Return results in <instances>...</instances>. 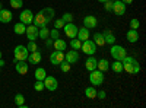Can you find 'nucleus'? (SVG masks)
Segmentation results:
<instances>
[{"label":"nucleus","instance_id":"nucleus-1","mask_svg":"<svg viewBox=\"0 0 146 108\" xmlns=\"http://www.w3.org/2000/svg\"><path fill=\"white\" fill-rule=\"evenodd\" d=\"M121 63H123V70H126L130 75H137L140 72V64L135 57L126 56L123 60H121Z\"/></svg>","mask_w":146,"mask_h":108},{"label":"nucleus","instance_id":"nucleus-2","mask_svg":"<svg viewBox=\"0 0 146 108\" xmlns=\"http://www.w3.org/2000/svg\"><path fill=\"white\" fill-rule=\"evenodd\" d=\"M29 56V51L25 45H16L13 50V57L15 62H22V60H27Z\"/></svg>","mask_w":146,"mask_h":108},{"label":"nucleus","instance_id":"nucleus-3","mask_svg":"<svg viewBox=\"0 0 146 108\" xmlns=\"http://www.w3.org/2000/svg\"><path fill=\"white\" fill-rule=\"evenodd\" d=\"M89 82H91V85L92 86H100L102 85V82H104V75H102V72L98 70V69H95L92 72H89Z\"/></svg>","mask_w":146,"mask_h":108},{"label":"nucleus","instance_id":"nucleus-4","mask_svg":"<svg viewBox=\"0 0 146 108\" xmlns=\"http://www.w3.org/2000/svg\"><path fill=\"white\" fill-rule=\"evenodd\" d=\"M80 50L86 54V56H94L96 53V44L92 41V40H85L82 41V47H80Z\"/></svg>","mask_w":146,"mask_h":108},{"label":"nucleus","instance_id":"nucleus-5","mask_svg":"<svg viewBox=\"0 0 146 108\" xmlns=\"http://www.w3.org/2000/svg\"><path fill=\"white\" fill-rule=\"evenodd\" d=\"M110 54H111V57H113L114 60H123V58L127 56V53H126V50L123 48V47H121V45H115V44L111 45Z\"/></svg>","mask_w":146,"mask_h":108},{"label":"nucleus","instance_id":"nucleus-6","mask_svg":"<svg viewBox=\"0 0 146 108\" xmlns=\"http://www.w3.org/2000/svg\"><path fill=\"white\" fill-rule=\"evenodd\" d=\"M78 29H79V28H78L73 22H66L64 27H63V31H64V34H66V37H69L70 40H72V38H76Z\"/></svg>","mask_w":146,"mask_h":108},{"label":"nucleus","instance_id":"nucleus-7","mask_svg":"<svg viewBox=\"0 0 146 108\" xmlns=\"http://www.w3.org/2000/svg\"><path fill=\"white\" fill-rule=\"evenodd\" d=\"M42 82H44V88H45L47 91H50V92H54V91L58 88V82H57V79H56L54 76H48V75H47Z\"/></svg>","mask_w":146,"mask_h":108},{"label":"nucleus","instance_id":"nucleus-8","mask_svg":"<svg viewBox=\"0 0 146 108\" xmlns=\"http://www.w3.org/2000/svg\"><path fill=\"white\" fill-rule=\"evenodd\" d=\"M38 31H40V28L35 27L34 23H31V25H27V29H25L27 38H28L29 41H35L36 38H38Z\"/></svg>","mask_w":146,"mask_h":108},{"label":"nucleus","instance_id":"nucleus-9","mask_svg":"<svg viewBox=\"0 0 146 108\" xmlns=\"http://www.w3.org/2000/svg\"><path fill=\"white\" fill-rule=\"evenodd\" d=\"M64 60V51H58V50H54L51 54H50V63L53 66H58Z\"/></svg>","mask_w":146,"mask_h":108},{"label":"nucleus","instance_id":"nucleus-10","mask_svg":"<svg viewBox=\"0 0 146 108\" xmlns=\"http://www.w3.org/2000/svg\"><path fill=\"white\" fill-rule=\"evenodd\" d=\"M34 21V13H32V10L29 9H25V10H22L21 12V16H19V22L22 23H25V25H31Z\"/></svg>","mask_w":146,"mask_h":108},{"label":"nucleus","instance_id":"nucleus-11","mask_svg":"<svg viewBox=\"0 0 146 108\" xmlns=\"http://www.w3.org/2000/svg\"><path fill=\"white\" fill-rule=\"evenodd\" d=\"M113 12L117 16H123L126 13V5L121 0H115V2H113Z\"/></svg>","mask_w":146,"mask_h":108},{"label":"nucleus","instance_id":"nucleus-12","mask_svg":"<svg viewBox=\"0 0 146 108\" xmlns=\"http://www.w3.org/2000/svg\"><path fill=\"white\" fill-rule=\"evenodd\" d=\"M32 23L35 27H38V28H42V27H47V19H45V16L41 13V12H38L36 15H34V21H32Z\"/></svg>","mask_w":146,"mask_h":108},{"label":"nucleus","instance_id":"nucleus-13","mask_svg":"<svg viewBox=\"0 0 146 108\" xmlns=\"http://www.w3.org/2000/svg\"><path fill=\"white\" fill-rule=\"evenodd\" d=\"M96 25H98V19H96L95 16H92V15H88V16H85L83 18V27L85 28H96Z\"/></svg>","mask_w":146,"mask_h":108},{"label":"nucleus","instance_id":"nucleus-14","mask_svg":"<svg viewBox=\"0 0 146 108\" xmlns=\"http://www.w3.org/2000/svg\"><path fill=\"white\" fill-rule=\"evenodd\" d=\"M64 60L67 63L73 64V63H78L79 62V53L76 50H72V51H67L64 53Z\"/></svg>","mask_w":146,"mask_h":108},{"label":"nucleus","instance_id":"nucleus-15","mask_svg":"<svg viewBox=\"0 0 146 108\" xmlns=\"http://www.w3.org/2000/svg\"><path fill=\"white\" fill-rule=\"evenodd\" d=\"M41 58H42L41 51L36 50V51L29 53V56H28V58H27V62H28V63H32V64H38V63L41 62Z\"/></svg>","mask_w":146,"mask_h":108},{"label":"nucleus","instance_id":"nucleus-16","mask_svg":"<svg viewBox=\"0 0 146 108\" xmlns=\"http://www.w3.org/2000/svg\"><path fill=\"white\" fill-rule=\"evenodd\" d=\"M12 19H13V15H12L10 10L0 9V22L2 23H9V22H12Z\"/></svg>","mask_w":146,"mask_h":108},{"label":"nucleus","instance_id":"nucleus-17","mask_svg":"<svg viewBox=\"0 0 146 108\" xmlns=\"http://www.w3.org/2000/svg\"><path fill=\"white\" fill-rule=\"evenodd\" d=\"M28 63H27V60H22V62H16V66H15V70L18 72L19 75H27L28 73Z\"/></svg>","mask_w":146,"mask_h":108},{"label":"nucleus","instance_id":"nucleus-18","mask_svg":"<svg viewBox=\"0 0 146 108\" xmlns=\"http://www.w3.org/2000/svg\"><path fill=\"white\" fill-rule=\"evenodd\" d=\"M96 64H98V60H96L94 56H89V57L86 58V62H85V67H86L88 72L95 70V69H96Z\"/></svg>","mask_w":146,"mask_h":108},{"label":"nucleus","instance_id":"nucleus-19","mask_svg":"<svg viewBox=\"0 0 146 108\" xmlns=\"http://www.w3.org/2000/svg\"><path fill=\"white\" fill-rule=\"evenodd\" d=\"M102 35H104L105 44H110V45L115 44V35L110 31V29H104V31H102Z\"/></svg>","mask_w":146,"mask_h":108},{"label":"nucleus","instance_id":"nucleus-20","mask_svg":"<svg viewBox=\"0 0 146 108\" xmlns=\"http://www.w3.org/2000/svg\"><path fill=\"white\" fill-rule=\"evenodd\" d=\"M53 47H54V50H58V51H66L67 50V42L64 40H54L53 41Z\"/></svg>","mask_w":146,"mask_h":108},{"label":"nucleus","instance_id":"nucleus-21","mask_svg":"<svg viewBox=\"0 0 146 108\" xmlns=\"http://www.w3.org/2000/svg\"><path fill=\"white\" fill-rule=\"evenodd\" d=\"M126 37H127V41H129V42L135 44V42L139 41V32H137V29H129Z\"/></svg>","mask_w":146,"mask_h":108},{"label":"nucleus","instance_id":"nucleus-22","mask_svg":"<svg viewBox=\"0 0 146 108\" xmlns=\"http://www.w3.org/2000/svg\"><path fill=\"white\" fill-rule=\"evenodd\" d=\"M76 38L79 40V41H85V40H88L89 38V29L88 28H80V29H78V35H76Z\"/></svg>","mask_w":146,"mask_h":108},{"label":"nucleus","instance_id":"nucleus-23","mask_svg":"<svg viewBox=\"0 0 146 108\" xmlns=\"http://www.w3.org/2000/svg\"><path fill=\"white\" fill-rule=\"evenodd\" d=\"M92 41L96 44V47H104L105 45V40H104V35L101 32H95L94 34V37H92Z\"/></svg>","mask_w":146,"mask_h":108},{"label":"nucleus","instance_id":"nucleus-24","mask_svg":"<svg viewBox=\"0 0 146 108\" xmlns=\"http://www.w3.org/2000/svg\"><path fill=\"white\" fill-rule=\"evenodd\" d=\"M96 69L101 70L102 73H104V72L110 70V62H108L107 58H101V60H98V64H96Z\"/></svg>","mask_w":146,"mask_h":108},{"label":"nucleus","instance_id":"nucleus-25","mask_svg":"<svg viewBox=\"0 0 146 108\" xmlns=\"http://www.w3.org/2000/svg\"><path fill=\"white\" fill-rule=\"evenodd\" d=\"M40 12L45 16L47 22H51V21H53V18H54V10H53L51 7H44V9H41Z\"/></svg>","mask_w":146,"mask_h":108},{"label":"nucleus","instance_id":"nucleus-26","mask_svg":"<svg viewBox=\"0 0 146 108\" xmlns=\"http://www.w3.org/2000/svg\"><path fill=\"white\" fill-rule=\"evenodd\" d=\"M25 29H27V25H25V23H22V22L15 23V27H13V32H15L16 35H22V34H25Z\"/></svg>","mask_w":146,"mask_h":108},{"label":"nucleus","instance_id":"nucleus-27","mask_svg":"<svg viewBox=\"0 0 146 108\" xmlns=\"http://www.w3.org/2000/svg\"><path fill=\"white\" fill-rule=\"evenodd\" d=\"M34 76H35V79H36V80H44V79H45V76H47V72H45V69H44V67H38V69L35 70Z\"/></svg>","mask_w":146,"mask_h":108},{"label":"nucleus","instance_id":"nucleus-28","mask_svg":"<svg viewBox=\"0 0 146 108\" xmlns=\"http://www.w3.org/2000/svg\"><path fill=\"white\" fill-rule=\"evenodd\" d=\"M96 92H98V91H96L94 86H89V88L85 89V97L89 98V99H95L96 98Z\"/></svg>","mask_w":146,"mask_h":108},{"label":"nucleus","instance_id":"nucleus-29","mask_svg":"<svg viewBox=\"0 0 146 108\" xmlns=\"http://www.w3.org/2000/svg\"><path fill=\"white\" fill-rule=\"evenodd\" d=\"M110 67H111L115 73H121V72H123V63H121V60H114V63L110 64Z\"/></svg>","mask_w":146,"mask_h":108},{"label":"nucleus","instance_id":"nucleus-30","mask_svg":"<svg viewBox=\"0 0 146 108\" xmlns=\"http://www.w3.org/2000/svg\"><path fill=\"white\" fill-rule=\"evenodd\" d=\"M38 37H40L41 40H47L48 37H50V29H48L47 27L40 28V31H38Z\"/></svg>","mask_w":146,"mask_h":108},{"label":"nucleus","instance_id":"nucleus-31","mask_svg":"<svg viewBox=\"0 0 146 108\" xmlns=\"http://www.w3.org/2000/svg\"><path fill=\"white\" fill-rule=\"evenodd\" d=\"M70 47H72V50L79 51V50H80V47H82V41H79L78 38H72V41H70Z\"/></svg>","mask_w":146,"mask_h":108},{"label":"nucleus","instance_id":"nucleus-32","mask_svg":"<svg viewBox=\"0 0 146 108\" xmlns=\"http://www.w3.org/2000/svg\"><path fill=\"white\" fill-rule=\"evenodd\" d=\"M58 66H60V70H62L63 73H67V72L70 70V67H72V64H70V63H67L66 60H63V62L60 63Z\"/></svg>","mask_w":146,"mask_h":108},{"label":"nucleus","instance_id":"nucleus-33","mask_svg":"<svg viewBox=\"0 0 146 108\" xmlns=\"http://www.w3.org/2000/svg\"><path fill=\"white\" fill-rule=\"evenodd\" d=\"M23 95L22 93H16L15 95V104H16V107H19V108H22V105H23Z\"/></svg>","mask_w":146,"mask_h":108},{"label":"nucleus","instance_id":"nucleus-34","mask_svg":"<svg viewBox=\"0 0 146 108\" xmlns=\"http://www.w3.org/2000/svg\"><path fill=\"white\" fill-rule=\"evenodd\" d=\"M27 48H28V51H29V53H32V51H36V50H40V48H38V45H36V42H35V41H29V42H28V45H27Z\"/></svg>","mask_w":146,"mask_h":108},{"label":"nucleus","instance_id":"nucleus-35","mask_svg":"<svg viewBox=\"0 0 146 108\" xmlns=\"http://www.w3.org/2000/svg\"><path fill=\"white\" fill-rule=\"evenodd\" d=\"M34 89H35L36 92L44 91V82H42V80H36V82L34 83Z\"/></svg>","mask_w":146,"mask_h":108},{"label":"nucleus","instance_id":"nucleus-36","mask_svg":"<svg viewBox=\"0 0 146 108\" xmlns=\"http://www.w3.org/2000/svg\"><path fill=\"white\" fill-rule=\"evenodd\" d=\"M10 6L13 9H21L23 6V2L22 0H10Z\"/></svg>","mask_w":146,"mask_h":108},{"label":"nucleus","instance_id":"nucleus-37","mask_svg":"<svg viewBox=\"0 0 146 108\" xmlns=\"http://www.w3.org/2000/svg\"><path fill=\"white\" fill-rule=\"evenodd\" d=\"M64 23H66V22H64L62 18H58V19L54 21V28H56V29H62V28L64 27Z\"/></svg>","mask_w":146,"mask_h":108},{"label":"nucleus","instance_id":"nucleus-38","mask_svg":"<svg viewBox=\"0 0 146 108\" xmlns=\"http://www.w3.org/2000/svg\"><path fill=\"white\" fill-rule=\"evenodd\" d=\"M140 27V22H139V19H131L130 21V29H137Z\"/></svg>","mask_w":146,"mask_h":108},{"label":"nucleus","instance_id":"nucleus-39","mask_svg":"<svg viewBox=\"0 0 146 108\" xmlns=\"http://www.w3.org/2000/svg\"><path fill=\"white\" fill-rule=\"evenodd\" d=\"M102 5H104V9L107 12H113V0H107V2H104Z\"/></svg>","mask_w":146,"mask_h":108},{"label":"nucleus","instance_id":"nucleus-40","mask_svg":"<svg viewBox=\"0 0 146 108\" xmlns=\"http://www.w3.org/2000/svg\"><path fill=\"white\" fill-rule=\"evenodd\" d=\"M50 38H51V40H57V38H60V32H58V29L53 28V29L50 31Z\"/></svg>","mask_w":146,"mask_h":108},{"label":"nucleus","instance_id":"nucleus-41","mask_svg":"<svg viewBox=\"0 0 146 108\" xmlns=\"http://www.w3.org/2000/svg\"><path fill=\"white\" fill-rule=\"evenodd\" d=\"M73 18H75V16H73L72 13H69V12H67V13H64V15L62 16V19H63L64 22H73Z\"/></svg>","mask_w":146,"mask_h":108},{"label":"nucleus","instance_id":"nucleus-42","mask_svg":"<svg viewBox=\"0 0 146 108\" xmlns=\"http://www.w3.org/2000/svg\"><path fill=\"white\" fill-rule=\"evenodd\" d=\"M107 97V93L104 91H100V92H96V98H100V99H105Z\"/></svg>","mask_w":146,"mask_h":108},{"label":"nucleus","instance_id":"nucleus-43","mask_svg":"<svg viewBox=\"0 0 146 108\" xmlns=\"http://www.w3.org/2000/svg\"><path fill=\"white\" fill-rule=\"evenodd\" d=\"M53 41H54V40H51L50 37H48V38L45 40V45H47V47H51V45H53Z\"/></svg>","mask_w":146,"mask_h":108},{"label":"nucleus","instance_id":"nucleus-44","mask_svg":"<svg viewBox=\"0 0 146 108\" xmlns=\"http://www.w3.org/2000/svg\"><path fill=\"white\" fill-rule=\"evenodd\" d=\"M121 2H123L124 5H131V3H133V0H121Z\"/></svg>","mask_w":146,"mask_h":108},{"label":"nucleus","instance_id":"nucleus-45","mask_svg":"<svg viewBox=\"0 0 146 108\" xmlns=\"http://www.w3.org/2000/svg\"><path fill=\"white\" fill-rule=\"evenodd\" d=\"M5 64H6V62H5V60H3V58H0V67H3Z\"/></svg>","mask_w":146,"mask_h":108},{"label":"nucleus","instance_id":"nucleus-46","mask_svg":"<svg viewBox=\"0 0 146 108\" xmlns=\"http://www.w3.org/2000/svg\"><path fill=\"white\" fill-rule=\"evenodd\" d=\"M98 2H100V3H104V2H107V0H98Z\"/></svg>","mask_w":146,"mask_h":108},{"label":"nucleus","instance_id":"nucleus-47","mask_svg":"<svg viewBox=\"0 0 146 108\" xmlns=\"http://www.w3.org/2000/svg\"><path fill=\"white\" fill-rule=\"evenodd\" d=\"M0 58H2V51H0Z\"/></svg>","mask_w":146,"mask_h":108},{"label":"nucleus","instance_id":"nucleus-48","mask_svg":"<svg viewBox=\"0 0 146 108\" xmlns=\"http://www.w3.org/2000/svg\"><path fill=\"white\" fill-rule=\"evenodd\" d=\"M0 9H3V7H2V3H0Z\"/></svg>","mask_w":146,"mask_h":108},{"label":"nucleus","instance_id":"nucleus-49","mask_svg":"<svg viewBox=\"0 0 146 108\" xmlns=\"http://www.w3.org/2000/svg\"><path fill=\"white\" fill-rule=\"evenodd\" d=\"M0 72H2V67H0Z\"/></svg>","mask_w":146,"mask_h":108},{"label":"nucleus","instance_id":"nucleus-50","mask_svg":"<svg viewBox=\"0 0 146 108\" xmlns=\"http://www.w3.org/2000/svg\"><path fill=\"white\" fill-rule=\"evenodd\" d=\"M113 2H115V0H113Z\"/></svg>","mask_w":146,"mask_h":108}]
</instances>
